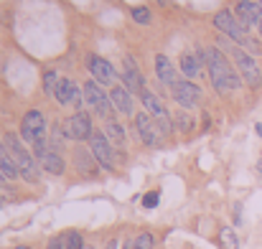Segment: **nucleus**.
Returning a JSON list of instances; mask_svg holds the SVG:
<instances>
[{"label":"nucleus","instance_id":"nucleus-15","mask_svg":"<svg viewBox=\"0 0 262 249\" xmlns=\"http://www.w3.org/2000/svg\"><path fill=\"white\" fill-rule=\"evenodd\" d=\"M140 97H143V104H145V109L150 112V117H153V120H163V117H168L166 107L161 104V99H158L153 92H148V89H145Z\"/></svg>","mask_w":262,"mask_h":249},{"label":"nucleus","instance_id":"nucleus-35","mask_svg":"<svg viewBox=\"0 0 262 249\" xmlns=\"http://www.w3.org/2000/svg\"><path fill=\"white\" fill-rule=\"evenodd\" d=\"M15 249H31V247H15Z\"/></svg>","mask_w":262,"mask_h":249},{"label":"nucleus","instance_id":"nucleus-28","mask_svg":"<svg viewBox=\"0 0 262 249\" xmlns=\"http://www.w3.org/2000/svg\"><path fill=\"white\" fill-rule=\"evenodd\" d=\"M242 46H245V49H250L252 54H262V46L257 43V41H255V38H250V36H247V41H245Z\"/></svg>","mask_w":262,"mask_h":249},{"label":"nucleus","instance_id":"nucleus-9","mask_svg":"<svg viewBox=\"0 0 262 249\" xmlns=\"http://www.w3.org/2000/svg\"><path fill=\"white\" fill-rule=\"evenodd\" d=\"M237 20L245 26V28H250V26H260L262 20V5L260 3H255V0H239L237 3Z\"/></svg>","mask_w":262,"mask_h":249},{"label":"nucleus","instance_id":"nucleus-30","mask_svg":"<svg viewBox=\"0 0 262 249\" xmlns=\"http://www.w3.org/2000/svg\"><path fill=\"white\" fill-rule=\"evenodd\" d=\"M49 249H64V237H54L49 242Z\"/></svg>","mask_w":262,"mask_h":249},{"label":"nucleus","instance_id":"nucleus-13","mask_svg":"<svg viewBox=\"0 0 262 249\" xmlns=\"http://www.w3.org/2000/svg\"><path fill=\"white\" fill-rule=\"evenodd\" d=\"M201 61H204V51L201 54H183L181 56V72L188 77V79H193V77H199L201 74Z\"/></svg>","mask_w":262,"mask_h":249},{"label":"nucleus","instance_id":"nucleus-17","mask_svg":"<svg viewBox=\"0 0 262 249\" xmlns=\"http://www.w3.org/2000/svg\"><path fill=\"white\" fill-rule=\"evenodd\" d=\"M82 94H84V102H87V107H92L94 112H97V107L107 99L104 97V92H99V86L94 82H87L84 86H82Z\"/></svg>","mask_w":262,"mask_h":249},{"label":"nucleus","instance_id":"nucleus-34","mask_svg":"<svg viewBox=\"0 0 262 249\" xmlns=\"http://www.w3.org/2000/svg\"><path fill=\"white\" fill-rule=\"evenodd\" d=\"M260 36H262V20H260Z\"/></svg>","mask_w":262,"mask_h":249},{"label":"nucleus","instance_id":"nucleus-5","mask_svg":"<svg viewBox=\"0 0 262 249\" xmlns=\"http://www.w3.org/2000/svg\"><path fill=\"white\" fill-rule=\"evenodd\" d=\"M229 51H232V56H234V64H237L239 77L250 84L252 89H257V86L262 84V77H260V69H257L255 59H252L250 54H245L242 49H229Z\"/></svg>","mask_w":262,"mask_h":249},{"label":"nucleus","instance_id":"nucleus-12","mask_svg":"<svg viewBox=\"0 0 262 249\" xmlns=\"http://www.w3.org/2000/svg\"><path fill=\"white\" fill-rule=\"evenodd\" d=\"M89 72L94 74L97 82H102V84L115 82V69H112V64L104 61V59H99V56H92V59H89Z\"/></svg>","mask_w":262,"mask_h":249},{"label":"nucleus","instance_id":"nucleus-16","mask_svg":"<svg viewBox=\"0 0 262 249\" xmlns=\"http://www.w3.org/2000/svg\"><path fill=\"white\" fill-rule=\"evenodd\" d=\"M112 102H115V107L120 109V112H125V115H130L133 112V97H130V92L125 89V86H112Z\"/></svg>","mask_w":262,"mask_h":249},{"label":"nucleus","instance_id":"nucleus-2","mask_svg":"<svg viewBox=\"0 0 262 249\" xmlns=\"http://www.w3.org/2000/svg\"><path fill=\"white\" fill-rule=\"evenodd\" d=\"M3 145L8 148L10 158L15 161V166H18V170H20V175H23L26 180L36 183V180H38V168H36V163H33V158L26 153V148L18 143V138H15V135H5Z\"/></svg>","mask_w":262,"mask_h":249},{"label":"nucleus","instance_id":"nucleus-27","mask_svg":"<svg viewBox=\"0 0 262 249\" xmlns=\"http://www.w3.org/2000/svg\"><path fill=\"white\" fill-rule=\"evenodd\" d=\"M191 125H193L191 117H186V112H181V115H178V127H181V132H188Z\"/></svg>","mask_w":262,"mask_h":249},{"label":"nucleus","instance_id":"nucleus-36","mask_svg":"<svg viewBox=\"0 0 262 249\" xmlns=\"http://www.w3.org/2000/svg\"><path fill=\"white\" fill-rule=\"evenodd\" d=\"M0 206H3V198H0Z\"/></svg>","mask_w":262,"mask_h":249},{"label":"nucleus","instance_id":"nucleus-38","mask_svg":"<svg viewBox=\"0 0 262 249\" xmlns=\"http://www.w3.org/2000/svg\"><path fill=\"white\" fill-rule=\"evenodd\" d=\"M87 249H92V247H87Z\"/></svg>","mask_w":262,"mask_h":249},{"label":"nucleus","instance_id":"nucleus-10","mask_svg":"<svg viewBox=\"0 0 262 249\" xmlns=\"http://www.w3.org/2000/svg\"><path fill=\"white\" fill-rule=\"evenodd\" d=\"M56 99H59L64 107H67V104H72V107H82L84 94H82V89L72 82V79H61V82H59V89H56Z\"/></svg>","mask_w":262,"mask_h":249},{"label":"nucleus","instance_id":"nucleus-23","mask_svg":"<svg viewBox=\"0 0 262 249\" xmlns=\"http://www.w3.org/2000/svg\"><path fill=\"white\" fill-rule=\"evenodd\" d=\"M64 249H84L82 237H79L77 232H69V234H64Z\"/></svg>","mask_w":262,"mask_h":249},{"label":"nucleus","instance_id":"nucleus-21","mask_svg":"<svg viewBox=\"0 0 262 249\" xmlns=\"http://www.w3.org/2000/svg\"><path fill=\"white\" fill-rule=\"evenodd\" d=\"M104 135H107V140H112L115 145H125V130H122V125H117L115 120H110V122H107Z\"/></svg>","mask_w":262,"mask_h":249},{"label":"nucleus","instance_id":"nucleus-4","mask_svg":"<svg viewBox=\"0 0 262 249\" xmlns=\"http://www.w3.org/2000/svg\"><path fill=\"white\" fill-rule=\"evenodd\" d=\"M92 135H94V127H92V117L87 112H74L64 122V138H69V140L82 143V140H87Z\"/></svg>","mask_w":262,"mask_h":249},{"label":"nucleus","instance_id":"nucleus-11","mask_svg":"<svg viewBox=\"0 0 262 249\" xmlns=\"http://www.w3.org/2000/svg\"><path fill=\"white\" fill-rule=\"evenodd\" d=\"M135 127H138L140 140H143L145 145H158V125L148 117V112H140V115L135 117Z\"/></svg>","mask_w":262,"mask_h":249},{"label":"nucleus","instance_id":"nucleus-3","mask_svg":"<svg viewBox=\"0 0 262 249\" xmlns=\"http://www.w3.org/2000/svg\"><path fill=\"white\" fill-rule=\"evenodd\" d=\"M20 138L26 143H31V145L46 140V120H43V115L38 109H31L23 117V122H20Z\"/></svg>","mask_w":262,"mask_h":249},{"label":"nucleus","instance_id":"nucleus-6","mask_svg":"<svg viewBox=\"0 0 262 249\" xmlns=\"http://www.w3.org/2000/svg\"><path fill=\"white\" fill-rule=\"evenodd\" d=\"M214 26L224 33V36H229L232 41H239V43H245L247 41V33H245V26L237 20V15H232L229 10H219L216 15H214Z\"/></svg>","mask_w":262,"mask_h":249},{"label":"nucleus","instance_id":"nucleus-20","mask_svg":"<svg viewBox=\"0 0 262 249\" xmlns=\"http://www.w3.org/2000/svg\"><path fill=\"white\" fill-rule=\"evenodd\" d=\"M0 175L3 178H15V175H20V170L15 166V161L10 158V153H5V148H0Z\"/></svg>","mask_w":262,"mask_h":249},{"label":"nucleus","instance_id":"nucleus-32","mask_svg":"<svg viewBox=\"0 0 262 249\" xmlns=\"http://www.w3.org/2000/svg\"><path fill=\"white\" fill-rule=\"evenodd\" d=\"M257 170H260V175H262V161H260V163H257Z\"/></svg>","mask_w":262,"mask_h":249},{"label":"nucleus","instance_id":"nucleus-19","mask_svg":"<svg viewBox=\"0 0 262 249\" xmlns=\"http://www.w3.org/2000/svg\"><path fill=\"white\" fill-rule=\"evenodd\" d=\"M38 161H41V168H43L46 173H51V175H61V173H64V161H61L56 153H51V150H49L43 158H38Z\"/></svg>","mask_w":262,"mask_h":249},{"label":"nucleus","instance_id":"nucleus-33","mask_svg":"<svg viewBox=\"0 0 262 249\" xmlns=\"http://www.w3.org/2000/svg\"><path fill=\"white\" fill-rule=\"evenodd\" d=\"M257 132H260V138H262V125H257Z\"/></svg>","mask_w":262,"mask_h":249},{"label":"nucleus","instance_id":"nucleus-18","mask_svg":"<svg viewBox=\"0 0 262 249\" xmlns=\"http://www.w3.org/2000/svg\"><path fill=\"white\" fill-rule=\"evenodd\" d=\"M94 161H97V158H94L92 153H87L84 148H77V150H74V163L79 168V173H84V175L89 173V175H92V173H94Z\"/></svg>","mask_w":262,"mask_h":249},{"label":"nucleus","instance_id":"nucleus-24","mask_svg":"<svg viewBox=\"0 0 262 249\" xmlns=\"http://www.w3.org/2000/svg\"><path fill=\"white\" fill-rule=\"evenodd\" d=\"M56 89H59L56 72H46V77H43V92H46V94H56Z\"/></svg>","mask_w":262,"mask_h":249},{"label":"nucleus","instance_id":"nucleus-7","mask_svg":"<svg viewBox=\"0 0 262 249\" xmlns=\"http://www.w3.org/2000/svg\"><path fill=\"white\" fill-rule=\"evenodd\" d=\"M89 145H92V155L97 158L99 166L107 168V170L115 168V153H112V145H110V140H107L104 132H94L89 138Z\"/></svg>","mask_w":262,"mask_h":249},{"label":"nucleus","instance_id":"nucleus-31","mask_svg":"<svg viewBox=\"0 0 262 249\" xmlns=\"http://www.w3.org/2000/svg\"><path fill=\"white\" fill-rule=\"evenodd\" d=\"M107 249H117V242H115V239H112V242H110V244H107Z\"/></svg>","mask_w":262,"mask_h":249},{"label":"nucleus","instance_id":"nucleus-1","mask_svg":"<svg viewBox=\"0 0 262 249\" xmlns=\"http://www.w3.org/2000/svg\"><path fill=\"white\" fill-rule=\"evenodd\" d=\"M204 61L209 64V77L216 92H237L239 89V72L224 59L216 49H204Z\"/></svg>","mask_w":262,"mask_h":249},{"label":"nucleus","instance_id":"nucleus-26","mask_svg":"<svg viewBox=\"0 0 262 249\" xmlns=\"http://www.w3.org/2000/svg\"><path fill=\"white\" fill-rule=\"evenodd\" d=\"M135 249H153V234H140L135 239Z\"/></svg>","mask_w":262,"mask_h":249},{"label":"nucleus","instance_id":"nucleus-14","mask_svg":"<svg viewBox=\"0 0 262 249\" xmlns=\"http://www.w3.org/2000/svg\"><path fill=\"white\" fill-rule=\"evenodd\" d=\"M156 72H158V79L163 84H168V86H173L178 79H176V69H173V64L168 61V56H156Z\"/></svg>","mask_w":262,"mask_h":249},{"label":"nucleus","instance_id":"nucleus-29","mask_svg":"<svg viewBox=\"0 0 262 249\" xmlns=\"http://www.w3.org/2000/svg\"><path fill=\"white\" fill-rule=\"evenodd\" d=\"M143 206H145V209H153V206H158V193H145V198H143Z\"/></svg>","mask_w":262,"mask_h":249},{"label":"nucleus","instance_id":"nucleus-22","mask_svg":"<svg viewBox=\"0 0 262 249\" xmlns=\"http://www.w3.org/2000/svg\"><path fill=\"white\" fill-rule=\"evenodd\" d=\"M219 244H222V249H237L239 247L237 234H234L232 229H222V232H219Z\"/></svg>","mask_w":262,"mask_h":249},{"label":"nucleus","instance_id":"nucleus-25","mask_svg":"<svg viewBox=\"0 0 262 249\" xmlns=\"http://www.w3.org/2000/svg\"><path fill=\"white\" fill-rule=\"evenodd\" d=\"M133 18L145 26V23H150V10L148 8H133Z\"/></svg>","mask_w":262,"mask_h":249},{"label":"nucleus","instance_id":"nucleus-37","mask_svg":"<svg viewBox=\"0 0 262 249\" xmlns=\"http://www.w3.org/2000/svg\"><path fill=\"white\" fill-rule=\"evenodd\" d=\"M260 5H262V0H260Z\"/></svg>","mask_w":262,"mask_h":249},{"label":"nucleus","instance_id":"nucleus-8","mask_svg":"<svg viewBox=\"0 0 262 249\" xmlns=\"http://www.w3.org/2000/svg\"><path fill=\"white\" fill-rule=\"evenodd\" d=\"M171 92H173V99L183 107V109L196 107L199 99H201V89H199L196 84H191L188 79H186V82H176L173 86H171Z\"/></svg>","mask_w":262,"mask_h":249}]
</instances>
